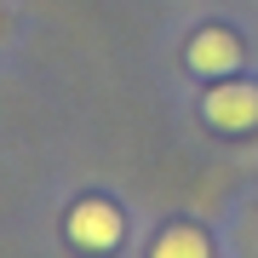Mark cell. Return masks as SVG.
<instances>
[{
	"label": "cell",
	"instance_id": "2",
	"mask_svg": "<svg viewBox=\"0 0 258 258\" xmlns=\"http://www.w3.org/2000/svg\"><path fill=\"white\" fill-rule=\"evenodd\" d=\"M120 230H126V218H120L115 201H81L69 212V241L81 252H115L120 247Z\"/></svg>",
	"mask_w": 258,
	"mask_h": 258
},
{
	"label": "cell",
	"instance_id": "4",
	"mask_svg": "<svg viewBox=\"0 0 258 258\" xmlns=\"http://www.w3.org/2000/svg\"><path fill=\"white\" fill-rule=\"evenodd\" d=\"M149 258H212V241L195 230V224H172V230H161Z\"/></svg>",
	"mask_w": 258,
	"mask_h": 258
},
{
	"label": "cell",
	"instance_id": "3",
	"mask_svg": "<svg viewBox=\"0 0 258 258\" xmlns=\"http://www.w3.org/2000/svg\"><path fill=\"white\" fill-rule=\"evenodd\" d=\"M184 63H189L195 75H212V81H224V75H235V69H241V40L230 35V29H201V35L189 40Z\"/></svg>",
	"mask_w": 258,
	"mask_h": 258
},
{
	"label": "cell",
	"instance_id": "1",
	"mask_svg": "<svg viewBox=\"0 0 258 258\" xmlns=\"http://www.w3.org/2000/svg\"><path fill=\"white\" fill-rule=\"evenodd\" d=\"M201 115H207V126H218V132H252L258 126V86L252 81H218L207 92Z\"/></svg>",
	"mask_w": 258,
	"mask_h": 258
}]
</instances>
